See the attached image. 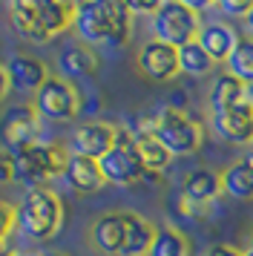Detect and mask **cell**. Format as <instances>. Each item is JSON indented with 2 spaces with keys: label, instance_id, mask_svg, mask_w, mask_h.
Returning a JSON list of instances; mask_svg holds the SVG:
<instances>
[{
  "label": "cell",
  "instance_id": "1",
  "mask_svg": "<svg viewBox=\"0 0 253 256\" xmlns=\"http://www.w3.org/2000/svg\"><path fill=\"white\" fill-rule=\"evenodd\" d=\"M75 32L84 44L124 46L132 32V14L121 0H92L75 6Z\"/></svg>",
  "mask_w": 253,
  "mask_h": 256
},
{
  "label": "cell",
  "instance_id": "2",
  "mask_svg": "<svg viewBox=\"0 0 253 256\" xmlns=\"http://www.w3.org/2000/svg\"><path fill=\"white\" fill-rule=\"evenodd\" d=\"M14 210H18V228H20V233L34 239V242L52 239L60 230V224H64V204H60V198L49 187L26 190Z\"/></svg>",
  "mask_w": 253,
  "mask_h": 256
},
{
  "label": "cell",
  "instance_id": "3",
  "mask_svg": "<svg viewBox=\"0 0 253 256\" xmlns=\"http://www.w3.org/2000/svg\"><path fill=\"white\" fill-rule=\"evenodd\" d=\"M66 152L60 150L58 144H46V141H38L34 147L23 150L20 156H14V178L26 184V190H34V187L46 184L49 178L55 176H64V167H66Z\"/></svg>",
  "mask_w": 253,
  "mask_h": 256
},
{
  "label": "cell",
  "instance_id": "4",
  "mask_svg": "<svg viewBox=\"0 0 253 256\" xmlns=\"http://www.w3.org/2000/svg\"><path fill=\"white\" fill-rule=\"evenodd\" d=\"M152 136L167 147L170 156H190L202 147L204 141V130L202 124L190 118L184 110H170L164 106L158 116H156V130Z\"/></svg>",
  "mask_w": 253,
  "mask_h": 256
},
{
  "label": "cell",
  "instance_id": "5",
  "mask_svg": "<svg viewBox=\"0 0 253 256\" xmlns=\"http://www.w3.org/2000/svg\"><path fill=\"white\" fill-rule=\"evenodd\" d=\"M198 24H202L198 14L184 0H164V3H158V9L152 14V35L161 44L178 49L184 44L196 40L198 29H202Z\"/></svg>",
  "mask_w": 253,
  "mask_h": 256
},
{
  "label": "cell",
  "instance_id": "6",
  "mask_svg": "<svg viewBox=\"0 0 253 256\" xmlns=\"http://www.w3.org/2000/svg\"><path fill=\"white\" fill-rule=\"evenodd\" d=\"M101 176L106 184H118V187H130L144 178V164L136 152V138L130 130H115V144L112 150L98 158Z\"/></svg>",
  "mask_w": 253,
  "mask_h": 256
},
{
  "label": "cell",
  "instance_id": "7",
  "mask_svg": "<svg viewBox=\"0 0 253 256\" xmlns=\"http://www.w3.org/2000/svg\"><path fill=\"white\" fill-rule=\"evenodd\" d=\"M40 141V116L38 110L29 104L9 106L0 116V147L6 156H20L23 150H29Z\"/></svg>",
  "mask_w": 253,
  "mask_h": 256
},
{
  "label": "cell",
  "instance_id": "8",
  "mask_svg": "<svg viewBox=\"0 0 253 256\" xmlns=\"http://www.w3.org/2000/svg\"><path fill=\"white\" fill-rule=\"evenodd\" d=\"M34 110L38 116L49 118V121H72L78 116L80 101L75 86L64 78H49V81L34 92Z\"/></svg>",
  "mask_w": 253,
  "mask_h": 256
},
{
  "label": "cell",
  "instance_id": "9",
  "mask_svg": "<svg viewBox=\"0 0 253 256\" xmlns=\"http://www.w3.org/2000/svg\"><path fill=\"white\" fill-rule=\"evenodd\" d=\"M112 144H115V127L112 124L90 121V124H80V127L72 132L69 150H72V156H84V158L98 162L101 156H106V152L112 150Z\"/></svg>",
  "mask_w": 253,
  "mask_h": 256
},
{
  "label": "cell",
  "instance_id": "10",
  "mask_svg": "<svg viewBox=\"0 0 253 256\" xmlns=\"http://www.w3.org/2000/svg\"><path fill=\"white\" fill-rule=\"evenodd\" d=\"M138 70L144 72L150 81H170V78L178 75V49L152 38L138 52Z\"/></svg>",
  "mask_w": 253,
  "mask_h": 256
},
{
  "label": "cell",
  "instance_id": "11",
  "mask_svg": "<svg viewBox=\"0 0 253 256\" xmlns=\"http://www.w3.org/2000/svg\"><path fill=\"white\" fill-rule=\"evenodd\" d=\"M213 130L218 138L230 141V144H250L253 141V106L244 104L233 106L228 112L213 116Z\"/></svg>",
  "mask_w": 253,
  "mask_h": 256
},
{
  "label": "cell",
  "instance_id": "12",
  "mask_svg": "<svg viewBox=\"0 0 253 256\" xmlns=\"http://www.w3.org/2000/svg\"><path fill=\"white\" fill-rule=\"evenodd\" d=\"M6 75H9L12 86H18L23 92H38V90L49 81L46 64L32 58V55H14V58L6 64Z\"/></svg>",
  "mask_w": 253,
  "mask_h": 256
},
{
  "label": "cell",
  "instance_id": "13",
  "mask_svg": "<svg viewBox=\"0 0 253 256\" xmlns=\"http://www.w3.org/2000/svg\"><path fill=\"white\" fill-rule=\"evenodd\" d=\"M64 178H66V184L72 187L75 193H98V190L106 184L98 162L84 158V156H72V152H69L66 167H64Z\"/></svg>",
  "mask_w": 253,
  "mask_h": 256
},
{
  "label": "cell",
  "instance_id": "14",
  "mask_svg": "<svg viewBox=\"0 0 253 256\" xmlns=\"http://www.w3.org/2000/svg\"><path fill=\"white\" fill-rule=\"evenodd\" d=\"M196 44L204 49L210 60L218 64V60H228L233 46L239 44V35L233 32V26L228 24H207L198 29V35H196Z\"/></svg>",
  "mask_w": 253,
  "mask_h": 256
},
{
  "label": "cell",
  "instance_id": "15",
  "mask_svg": "<svg viewBox=\"0 0 253 256\" xmlns=\"http://www.w3.org/2000/svg\"><path fill=\"white\" fill-rule=\"evenodd\" d=\"M34 12H38V24H40V32L46 35V40L60 35L75 20V6L60 3V0H34Z\"/></svg>",
  "mask_w": 253,
  "mask_h": 256
},
{
  "label": "cell",
  "instance_id": "16",
  "mask_svg": "<svg viewBox=\"0 0 253 256\" xmlns=\"http://www.w3.org/2000/svg\"><path fill=\"white\" fill-rule=\"evenodd\" d=\"M124 233H126V222L124 213H104L101 219L92 224V244L101 254H121L124 248Z\"/></svg>",
  "mask_w": 253,
  "mask_h": 256
},
{
  "label": "cell",
  "instance_id": "17",
  "mask_svg": "<svg viewBox=\"0 0 253 256\" xmlns=\"http://www.w3.org/2000/svg\"><path fill=\"white\" fill-rule=\"evenodd\" d=\"M244 101H248V86L242 81H236L230 72H222L213 81V90H210V110H213V116L228 112V110L244 104Z\"/></svg>",
  "mask_w": 253,
  "mask_h": 256
},
{
  "label": "cell",
  "instance_id": "18",
  "mask_svg": "<svg viewBox=\"0 0 253 256\" xmlns=\"http://www.w3.org/2000/svg\"><path fill=\"white\" fill-rule=\"evenodd\" d=\"M126 222V233H124V248L118 256H147L152 236H156V224L147 222L138 213H124Z\"/></svg>",
  "mask_w": 253,
  "mask_h": 256
},
{
  "label": "cell",
  "instance_id": "19",
  "mask_svg": "<svg viewBox=\"0 0 253 256\" xmlns=\"http://www.w3.org/2000/svg\"><path fill=\"white\" fill-rule=\"evenodd\" d=\"M222 190L233 198H242V202H248L253 198V152L248 158H242V162H233L230 167L222 170Z\"/></svg>",
  "mask_w": 253,
  "mask_h": 256
},
{
  "label": "cell",
  "instance_id": "20",
  "mask_svg": "<svg viewBox=\"0 0 253 256\" xmlns=\"http://www.w3.org/2000/svg\"><path fill=\"white\" fill-rule=\"evenodd\" d=\"M222 193V178L213 170H193L184 178V198L190 204H207Z\"/></svg>",
  "mask_w": 253,
  "mask_h": 256
},
{
  "label": "cell",
  "instance_id": "21",
  "mask_svg": "<svg viewBox=\"0 0 253 256\" xmlns=\"http://www.w3.org/2000/svg\"><path fill=\"white\" fill-rule=\"evenodd\" d=\"M58 70L64 75V81L69 78H86L98 70V60L92 55L90 46H66L58 55Z\"/></svg>",
  "mask_w": 253,
  "mask_h": 256
},
{
  "label": "cell",
  "instance_id": "22",
  "mask_svg": "<svg viewBox=\"0 0 253 256\" xmlns=\"http://www.w3.org/2000/svg\"><path fill=\"white\" fill-rule=\"evenodd\" d=\"M132 138H136V152H138V158H141V164H144V173L158 176L170 167L172 156L167 152V147L156 136H132Z\"/></svg>",
  "mask_w": 253,
  "mask_h": 256
},
{
  "label": "cell",
  "instance_id": "23",
  "mask_svg": "<svg viewBox=\"0 0 253 256\" xmlns=\"http://www.w3.org/2000/svg\"><path fill=\"white\" fill-rule=\"evenodd\" d=\"M9 14H12V29L20 38H26V40H40V44L46 40V35L40 32V24H38L34 0H14L9 6Z\"/></svg>",
  "mask_w": 253,
  "mask_h": 256
},
{
  "label": "cell",
  "instance_id": "24",
  "mask_svg": "<svg viewBox=\"0 0 253 256\" xmlns=\"http://www.w3.org/2000/svg\"><path fill=\"white\" fill-rule=\"evenodd\" d=\"M147 256H190V242L176 228H156Z\"/></svg>",
  "mask_w": 253,
  "mask_h": 256
},
{
  "label": "cell",
  "instance_id": "25",
  "mask_svg": "<svg viewBox=\"0 0 253 256\" xmlns=\"http://www.w3.org/2000/svg\"><path fill=\"white\" fill-rule=\"evenodd\" d=\"M224 64H228V72L236 81L250 86L253 84V38H239V44L233 46V52H230V58Z\"/></svg>",
  "mask_w": 253,
  "mask_h": 256
},
{
  "label": "cell",
  "instance_id": "26",
  "mask_svg": "<svg viewBox=\"0 0 253 256\" xmlns=\"http://www.w3.org/2000/svg\"><path fill=\"white\" fill-rule=\"evenodd\" d=\"M210 70H213V60L196 40L178 46V72H187L193 78H204V75H210Z\"/></svg>",
  "mask_w": 253,
  "mask_h": 256
},
{
  "label": "cell",
  "instance_id": "27",
  "mask_svg": "<svg viewBox=\"0 0 253 256\" xmlns=\"http://www.w3.org/2000/svg\"><path fill=\"white\" fill-rule=\"evenodd\" d=\"M14 224H18V210H14V204H9V202L0 198V242L9 236V230Z\"/></svg>",
  "mask_w": 253,
  "mask_h": 256
},
{
  "label": "cell",
  "instance_id": "28",
  "mask_svg": "<svg viewBox=\"0 0 253 256\" xmlns=\"http://www.w3.org/2000/svg\"><path fill=\"white\" fill-rule=\"evenodd\" d=\"M218 9L228 14V18H248V12L253 9L250 0H222Z\"/></svg>",
  "mask_w": 253,
  "mask_h": 256
},
{
  "label": "cell",
  "instance_id": "29",
  "mask_svg": "<svg viewBox=\"0 0 253 256\" xmlns=\"http://www.w3.org/2000/svg\"><path fill=\"white\" fill-rule=\"evenodd\" d=\"M126 9H130V14H156L158 0H150V3H144V0H126Z\"/></svg>",
  "mask_w": 253,
  "mask_h": 256
},
{
  "label": "cell",
  "instance_id": "30",
  "mask_svg": "<svg viewBox=\"0 0 253 256\" xmlns=\"http://www.w3.org/2000/svg\"><path fill=\"white\" fill-rule=\"evenodd\" d=\"M12 178H14V158L0 152V184H9Z\"/></svg>",
  "mask_w": 253,
  "mask_h": 256
},
{
  "label": "cell",
  "instance_id": "31",
  "mask_svg": "<svg viewBox=\"0 0 253 256\" xmlns=\"http://www.w3.org/2000/svg\"><path fill=\"white\" fill-rule=\"evenodd\" d=\"M207 256H244V254L236 250V248H230V244H213V248L207 250Z\"/></svg>",
  "mask_w": 253,
  "mask_h": 256
},
{
  "label": "cell",
  "instance_id": "32",
  "mask_svg": "<svg viewBox=\"0 0 253 256\" xmlns=\"http://www.w3.org/2000/svg\"><path fill=\"white\" fill-rule=\"evenodd\" d=\"M9 75H6V66H0V101H3V95L9 92Z\"/></svg>",
  "mask_w": 253,
  "mask_h": 256
},
{
  "label": "cell",
  "instance_id": "33",
  "mask_svg": "<svg viewBox=\"0 0 253 256\" xmlns=\"http://www.w3.org/2000/svg\"><path fill=\"white\" fill-rule=\"evenodd\" d=\"M244 26H248V32L253 35V9L248 12V18H244Z\"/></svg>",
  "mask_w": 253,
  "mask_h": 256
},
{
  "label": "cell",
  "instance_id": "34",
  "mask_svg": "<svg viewBox=\"0 0 253 256\" xmlns=\"http://www.w3.org/2000/svg\"><path fill=\"white\" fill-rule=\"evenodd\" d=\"M248 104L253 106V84H250V86H248Z\"/></svg>",
  "mask_w": 253,
  "mask_h": 256
},
{
  "label": "cell",
  "instance_id": "35",
  "mask_svg": "<svg viewBox=\"0 0 253 256\" xmlns=\"http://www.w3.org/2000/svg\"><path fill=\"white\" fill-rule=\"evenodd\" d=\"M0 256H12L9 250H6V244H3V242H0Z\"/></svg>",
  "mask_w": 253,
  "mask_h": 256
},
{
  "label": "cell",
  "instance_id": "36",
  "mask_svg": "<svg viewBox=\"0 0 253 256\" xmlns=\"http://www.w3.org/2000/svg\"><path fill=\"white\" fill-rule=\"evenodd\" d=\"M38 256H64V254H38Z\"/></svg>",
  "mask_w": 253,
  "mask_h": 256
},
{
  "label": "cell",
  "instance_id": "37",
  "mask_svg": "<svg viewBox=\"0 0 253 256\" xmlns=\"http://www.w3.org/2000/svg\"><path fill=\"white\" fill-rule=\"evenodd\" d=\"M244 256H253V250H250V248H248V250H244Z\"/></svg>",
  "mask_w": 253,
  "mask_h": 256
},
{
  "label": "cell",
  "instance_id": "38",
  "mask_svg": "<svg viewBox=\"0 0 253 256\" xmlns=\"http://www.w3.org/2000/svg\"><path fill=\"white\" fill-rule=\"evenodd\" d=\"M250 250H253V242H250Z\"/></svg>",
  "mask_w": 253,
  "mask_h": 256
}]
</instances>
